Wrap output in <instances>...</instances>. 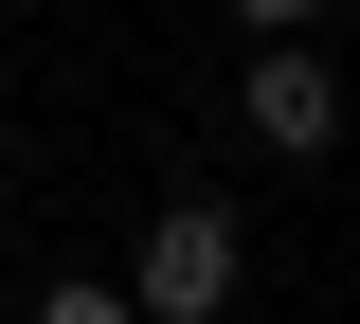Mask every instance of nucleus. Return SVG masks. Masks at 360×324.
I'll return each instance as SVG.
<instances>
[{
  "instance_id": "nucleus-1",
  "label": "nucleus",
  "mask_w": 360,
  "mask_h": 324,
  "mask_svg": "<svg viewBox=\"0 0 360 324\" xmlns=\"http://www.w3.org/2000/svg\"><path fill=\"white\" fill-rule=\"evenodd\" d=\"M234 288H252L234 216H217V198H162V216H144V252H127V306H144V324H217Z\"/></svg>"
},
{
  "instance_id": "nucleus-2",
  "label": "nucleus",
  "mask_w": 360,
  "mask_h": 324,
  "mask_svg": "<svg viewBox=\"0 0 360 324\" xmlns=\"http://www.w3.org/2000/svg\"><path fill=\"white\" fill-rule=\"evenodd\" d=\"M252 144H270V162H324V144H342V91H324V54H288V37L252 54Z\"/></svg>"
},
{
  "instance_id": "nucleus-3",
  "label": "nucleus",
  "mask_w": 360,
  "mask_h": 324,
  "mask_svg": "<svg viewBox=\"0 0 360 324\" xmlns=\"http://www.w3.org/2000/svg\"><path fill=\"white\" fill-rule=\"evenodd\" d=\"M37 324H144V306H127V288H90V271H72V288H37Z\"/></svg>"
},
{
  "instance_id": "nucleus-4",
  "label": "nucleus",
  "mask_w": 360,
  "mask_h": 324,
  "mask_svg": "<svg viewBox=\"0 0 360 324\" xmlns=\"http://www.w3.org/2000/svg\"><path fill=\"white\" fill-rule=\"evenodd\" d=\"M234 18H252V37H288V18H324V0H234Z\"/></svg>"
}]
</instances>
